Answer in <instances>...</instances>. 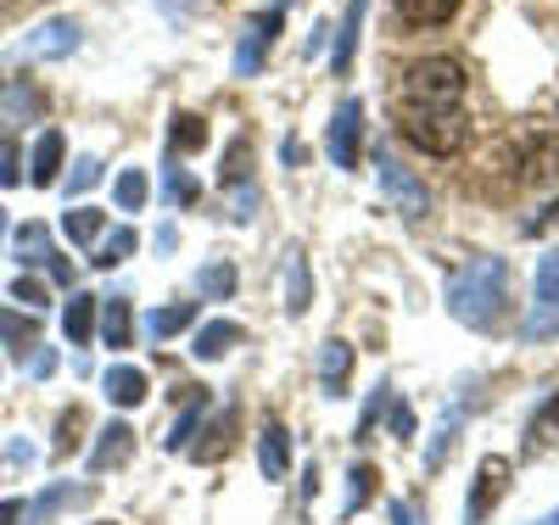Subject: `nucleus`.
<instances>
[{
	"mask_svg": "<svg viewBox=\"0 0 559 525\" xmlns=\"http://www.w3.org/2000/svg\"><path fill=\"white\" fill-rule=\"evenodd\" d=\"M448 308L459 324L492 330L509 308V263L503 258H471L464 269L448 274Z\"/></svg>",
	"mask_w": 559,
	"mask_h": 525,
	"instance_id": "1",
	"label": "nucleus"
},
{
	"mask_svg": "<svg viewBox=\"0 0 559 525\" xmlns=\"http://www.w3.org/2000/svg\"><path fill=\"white\" fill-rule=\"evenodd\" d=\"M403 112L419 118H442V112H464V68L453 57H426L403 73Z\"/></svg>",
	"mask_w": 559,
	"mask_h": 525,
	"instance_id": "2",
	"label": "nucleus"
},
{
	"mask_svg": "<svg viewBox=\"0 0 559 525\" xmlns=\"http://www.w3.org/2000/svg\"><path fill=\"white\" fill-rule=\"evenodd\" d=\"M471 134V118L464 112H442V118H419V112H403V140L419 146L426 157H453Z\"/></svg>",
	"mask_w": 559,
	"mask_h": 525,
	"instance_id": "3",
	"label": "nucleus"
},
{
	"mask_svg": "<svg viewBox=\"0 0 559 525\" xmlns=\"http://www.w3.org/2000/svg\"><path fill=\"white\" fill-rule=\"evenodd\" d=\"M376 179H381V196H386L403 218H426V213H431L426 184H419L414 168H403L397 157H376Z\"/></svg>",
	"mask_w": 559,
	"mask_h": 525,
	"instance_id": "4",
	"label": "nucleus"
},
{
	"mask_svg": "<svg viewBox=\"0 0 559 525\" xmlns=\"http://www.w3.org/2000/svg\"><path fill=\"white\" fill-rule=\"evenodd\" d=\"M543 336H559V252L537 263V302L526 319V342H543Z\"/></svg>",
	"mask_w": 559,
	"mask_h": 525,
	"instance_id": "5",
	"label": "nucleus"
},
{
	"mask_svg": "<svg viewBox=\"0 0 559 525\" xmlns=\"http://www.w3.org/2000/svg\"><path fill=\"white\" fill-rule=\"evenodd\" d=\"M503 481H509V458L487 453L481 469H476V492H471V503H464V525H481L492 514V503L503 498Z\"/></svg>",
	"mask_w": 559,
	"mask_h": 525,
	"instance_id": "6",
	"label": "nucleus"
},
{
	"mask_svg": "<svg viewBox=\"0 0 559 525\" xmlns=\"http://www.w3.org/2000/svg\"><path fill=\"white\" fill-rule=\"evenodd\" d=\"M331 157H336V168H358V157H364V102H342V112L331 123Z\"/></svg>",
	"mask_w": 559,
	"mask_h": 525,
	"instance_id": "7",
	"label": "nucleus"
},
{
	"mask_svg": "<svg viewBox=\"0 0 559 525\" xmlns=\"http://www.w3.org/2000/svg\"><path fill=\"white\" fill-rule=\"evenodd\" d=\"M280 23H286V17H280V12H263V17H252V28H247V34H241V45H236V73H241V79L263 68V51H269V45H274Z\"/></svg>",
	"mask_w": 559,
	"mask_h": 525,
	"instance_id": "8",
	"label": "nucleus"
},
{
	"mask_svg": "<svg viewBox=\"0 0 559 525\" xmlns=\"http://www.w3.org/2000/svg\"><path fill=\"white\" fill-rule=\"evenodd\" d=\"M23 51H28V57H68V51H79V23H73V17L39 23V28L23 39Z\"/></svg>",
	"mask_w": 559,
	"mask_h": 525,
	"instance_id": "9",
	"label": "nucleus"
},
{
	"mask_svg": "<svg viewBox=\"0 0 559 525\" xmlns=\"http://www.w3.org/2000/svg\"><path fill=\"white\" fill-rule=\"evenodd\" d=\"M347 374H353V347L331 336V342L319 347V392L324 397H342L347 392Z\"/></svg>",
	"mask_w": 559,
	"mask_h": 525,
	"instance_id": "10",
	"label": "nucleus"
},
{
	"mask_svg": "<svg viewBox=\"0 0 559 525\" xmlns=\"http://www.w3.org/2000/svg\"><path fill=\"white\" fill-rule=\"evenodd\" d=\"M129 453H134V431H129L123 419H112L107 431H102V442L90 448V475H107V469H118Z\"/></svg>",
	"mask_w": 559,
	"mask_h": 525,
	"instance_id": "11",
	"label": "nucleus"
},
{
	"mask_svg": "<svg viewBox=\"0 0 559 525\" xmlns=\"http://www.w3.org/2000/svg\"><path fill=\"white\" fill-rule=\"evenodd\" d=\"M258 464L269 481H286V469H292V437H286V425L269 419L263 425V437H258Z\"/></svg>",
	"mask_w": 559,
	"mask_h": 525,
	"instance_id": "12",
	"label": "nucleus"
},
{
	"mask_svg": "<svg viewBox=\"0 0 559 525\" xmlns=\"http://www.w3.org/2000/svg\"><path fill=\"white\" fill-rule=\"evenodd\" d=\"M364 17H369V0H347V17H342V34H336V51H331V68L347 73L353 57H358V34H364Z\"/></svg>",
	"mask_w": 559,
	"mask_h": 525,
	"instance_id": "13",
	"label": "nucleus"
},
{
	"mask_svg": "<svg viewBox=\"0 0 559 525\" xmlns=\"http://www.w3.org/2000/svg\"><path fill=\"white\" fill-rule=\"evenodd\" d=\"M521 163H526V184H554L559 179V140H526L521 146Z\"/></svg>",
	"mask_w": 559,
	"mask_h": 525,
	"instance_id": "14",
	"label": "nucleus"
},
{
	"mask_svg": "<svg viewBox=\"0 0 559 525\" xmlns=\"http://www.w3.org/2000/svg\"><path fill=\"white\" fill-rule=\"evenodd\" d=\"M102 392L118 403V408H140V403H146V374H140V369H129V363H118V369H107V380H102Z\"/></svg>",
	"mask_w": 559,
	"mask_h": 525,
	"instance_id": "15",
	"label": "nucleus"
},
{
	"mask_svg": "<svg viewBox=\"0 0 559 525\" xmlns=\"http://www.w3.org/2000/svg\"><path fill=\"white\" fill-rule=\"evenodd\" d=\"M62 134L57 129H45L39 140H34V163H28V179L34 184H57V174H62Z\"/></svg>",
	"mask_w": 559,
	"mask_h": 525,
	"instance_id": "16",
	"label": "nucleus"
},
{
	"mask_svg": "<svg viewBox=\"0 0 559 525\" xmlns=\"http://www.w3.org/2000/svg\"><path fill=\"white\" fill-rule=\"evenodd\" d=\"M241 336H247V330L236 324V319H213V324H202L197 330V358H224L229 347H241Z\"/></svg>",
	"mask_w": 559,
	"mask_h": 525,
	"instance_id": "17",
	"label": "nucleus"
},
{
	"mask_svg": "<svg viewBox=\"0 0 559 525\" xmlns=\"http://www.w3.org/2000/svg\"><path fill=\"white\" fill-rule=\"evenodd\" d=\"M12 247H17V263H23V274L28 269H51V235H45V224H23L17 235H12Z\"/></svg>",
	"mask_w": 559,
	"mask_h": 525,
	"instance_id": "18",
	"label": "nucleus"
},
{
	"mask_svg": "<svg viewBox=\"0 0 559 525\" xmlns=\"http://www.w3.org/2000/svg\"><path fill=\"white\" fill-rule=\"evenodd\" d=\"M0 342H7L12 358L23 363V358L39 347V324H34V313H0Z\"/></svg>",
	"mask_w": 559,
	"mask_h": 525,
	"instance_id": "19",
	"label": "nucleus"
},
{
	"mask_svg": "<svg viewBox=\"0 0 559 525\" xmlns=\"http://www.w3.org/2000/svg\"><path fill=\"white\" fill-rule=\"evenodd\" d=\"M207 146V123L197 118V112H174V123H168V152L174 157H191V152H202Z\"/></svg>",
	"mask_w": 559,
	"mask_h": 525,
	"instance_id": "20",
	"label": "nucleus"
},
{
	"mask_svg": "<svg viewBox=\"0 0 559 525\" xmlns=\"http://www.w3.org/2000/svg\"><path fill=\"white\" fill-rule=\"evenodd\" d=\"M459 7H464V0H397L403 23H414V28H442Z\"/></svg>",
	"mask_w": 559,
	"mask_h": 525,
	"instance_id": "21",
	"label": "nucleus"
},
{
	"mask_svg": "<svg viewBox=\"0 0 559 525\" xmlns=\"http://www.w3.org/2000/svg\"><path fill=\"white\" fill-rule=\"evenodd\" d=\"M286 258H292V263H286V308H292V313H308V297H313V279H308V252H302V247H292Z\"/></svg>",
	"mask_w": 559,
	"mask_h": 525,
	"instance_id": "22",
	"label": "nucleus"
},
{
	"mask_svg": "<svg viewBox=\"0 0 559 525\" xmlns=\"http://www.w3.org/2000/svg\"><path fill=\"white\" fill-rule=\"evenodd\" d=\"M96 302H102V297H84V291L68 297V319H62V324H68V342H73V347H84L90 336H96Z\"/></svg>",
	"mask_w": 559,
	"mask_h": 525,
	"instance_id": "23",
	"label": "nucleus"
},
{
	"mask_svg": "<svg viewBox=\"0 0 559 525\" xmlns=\"http://www.w3.org/2000/svg\"><path fill=\"white\" fill-rule=\"evenodd\" d=\"M207 419V386L202 392H191V403H185V414L174 419V431H168V453H185L191 448V437H197V425Z\"/></svg>",
	"mask_w": 559,
	"mask_h": 525,
	"instance_id": "24",
	"label": "nucleus"
},
{
	"mask_svg": "<svg viewBox=\"0 0 559 525\" xmlns=\"http://www.w3.org/2000/svg\"><path fill=\"white\" fill-rule=\"evenodd\" d=\"M129 330H134L129 297H107V308H102V342L107 347H129Z\"/></svg>",
	"mask_w": 559,
	"mask_h": 525,
	"instance_id": "25",
	"label": "nucleus"
},
{
	"mask_svg": "<svg viewBox=\"0 0 559 525\" xmlns=\"http://www.w3.org/2000/svg\"><path fill=\"white\" fill-rule=\"evenodd\" d=\"M185 324H197V302H174V308H157V313L146 319L152 342H168V336H179Z\"/></svg>",
	"mask_w": 559,
	"mask_h": 525,
	"instance_id": "26",
	"label": "nucleus"
},
{
	"mask_svg": "<svg viewBox=\"0 0 559 525\" xmlns=\"http://www.w3.org/2000/svg\"><path fill=\"white\" fill-rule=\"evenodd\" d=\"M62 229H68V241L90 247V241L107 229V213H102V207H73V213H62Z\"/></svg>",
	"mask_w": 559,
	"mask_h": 525,
	"instance_id": "27",
	"label": "nucleus"
},
{
	"mask_svg": "<svg viewBox=\"0 0 559 525\" xmlns=\"http://www.w3.org/2000/svg\"><path fill=\"white\" fill-rule=\"evenodd\" d=\"M197 291H202V302H229V291H236V269H229V263H207L197 274Z\"/></svg>",
	"mask_w": 559,
	"mask_h": 525,
	"instance_id": "28",
	"label": "nucleus"
},
{
	"mask_svg": "<svg viewBox=\"0 0 559 525\" xmlns=\"http://www.w3.org/2000/svg\"><path fill=\"white\" fill-rule=\"evenodd\" d=\"M554 437H559V392H554V397L532 414V425H526V448L537 453V448H548Z\"/></svg>",
	"mask_w": 559,
	"mask_h": 525,
	"instance_id": "29",
	"label": "nucleus"
},
{
	"mask_svg": "<svg viewBox=\"0 0 559 525\" xmlns=\"http://www.w3.org/2000/svg\"><path fill=\"white\" fill-rule=\"evenodd\" d=\"M146 196H152V179L140 174V168H123L118 174V207L123 213H140V207H146Z\"/></svg>",
	"mask_w": 559,
	"mask_h": 525,
	"instance_id": "30",
	"label": "nucleus"
},
{
	"mask_svg": "<svg viewBox=\"0 0 559 525\" xmlns=\"http://www.w3.org/2000/svg\"><path fill=\"white\" fill-rule=\"evenodd\" d=\"M163 190H168V202H174V207H191V202H202V184H197L191 174H185V168H174V163L163 168Z\"/></svg>",
	"mask_w": 559,
	"mask_h": 525,
	"instance_id": "31",
	"label": "nucleus"
},
{
	"mask_svg": "<svg viewBox=\"0 0 559 525\" xmlns=\"http://www.w3.org/2000/svg\"><path fill=\"white\" fill-rule=\"evenodd\" d=\"M134 247H140V235H134V229H112L107 241L96 247V258H90V263H96V269H112V263H123Z\"/></svg>",
	"mask_w": 559,
	"mask_h": 525,
	"instance_id": "32",
	"label": "nucleus"
},
{
	"mask_svg": "<svg viewBox=\"0 0 559 525\" xmlns=\"http://www.w3.org/2000/svg\"><path fill=\"white\" fill-rule=\"evenodd\" d=\"M353 492H347V514H358L364 503H369V492H376V464H353Z\"/></svg>",
	"mask_w": 559,
	"mask_h": 525,
	"instance_id": "33",
	"label": "nucleus"
},
{
	"mask_svg": "<svg viewBox=\"0 0 559 525\" xmlns=\"http://www.w3.org/2000/svg\"><path fill=\"white\" fill-rule=\"evenodd\" d=\"M90 498H96V492H90V487H73V492H68V487H51V492H45V498H39V509H34V520H45V514H57L62 503H90Z\"/></svg>",
	"mask_w": 559,
	"mask_h": 525,
	"instance_id": "34",
	"label": "nucleus"
},
{
	"mask_svg": "<svg viewBox=\"0 0 559 525\" xmlns=\"http://www.w3.org/2000/svg\"><path fill=\"white\" fill-rule=\"evenodd\" d=\"M23 179V146L12 134H0V184H17Z\"/></svg>",
	"mask_w": 559,
	"mask_h": 525,
	"instance_id": "35",
	"label": "nucleus"
},
{
	"mask_svg": "<svg viewBox=\"0 0 559 525\" xmlns=\"http://www.w3.org/2000/svg\"><path fill=\"white\" fill-rule=\"evenodd\" d=\"M392 403V386H386V380H381V386L376 392H369V403H364V414H358V442L369 437V431H376V419H381V408Z\"/></svg>",
	"mask_w": 559,
	"mask_h": 525,
	"instance_id": "36",
	"label": "nucleus"
},
{
	"mask_svg": "<svg viewBox=\"0 0 559 525\" xmlns=\"http://www.w3.org/2000/svg\"><path fill=\"white\" fill-rule=\"evenodd\" d=\"M90 184H102V163H96V157H79L73 174H68V196H84Z\"/></svg>",
	"mask_w": 559,
	"mask_h": 525,
	"instance_id": "37",
	"label": "nucleus"
},
{
	"mask_svg": "<svg viewBox=\"0 0 559 525\" xmlns=\"http://www.w3.org/2000/svg\"><path fill=\"white\" fill-rule=\"evenodd\" d=\"M247 163H252V140L241 134L236 146H229V157H224V184H241V174H247Z\"/></svg>",
	"mask_w": 559,
	"mask_h": 525,
	"instance_id": "38",
	"label": "nucleus"
},
{
	"mask_svg": "<svg viewBox=\"0 0 559 525\" xmlns=\"http://www.w3.org/2000/svg\"><path fill=\"white\" fill-rule=\"evenodd\" d=\"M79 425H84V414H79V408H68V414H62V425H57V458H68V453L79 448Z\"/></svg>",
	"mask_w": 559,
	"mask_h": 525,
	"instance_id": "39",
	"label": "nucleus"
},
{
	"mask_svg": "<svg viewBox=\"0 0 559 525\" xmlns=\"http://www.w3.org/2000/svg\"><path fill=\"white\" fill-rule=\"evenodd\" d=\"M252 213H258V190H252V184H247V190H241V184H229V218L247 224Z\"/></svg>",
	"mask_w": 559,
	"mask_h": 525,
	"instance_id": "40",
	"label": "nucleus"
},
{
	"mask_svg": "<svg viewBox=\"0 0 559 525\" xmlns=\"http://www.w3.org/2000/svg\"><path fill=\"white\" fill-rule=\"evenodd\" d=\"M453 431H459V414H448V419H442V431H437V442H431V453H426V469H437V464L448 458V448H453Z\"/></svg>",
	"mask_w": 559,
	"mask_h": 525,
	"instance_id": "41",
	"label": "nucleus"
},
{
	"mask_svg": "<svg viewBox=\"0 0 559 525\" xmlns=\"http://www.w3.org/2000/svg\"><path fill=\"white\" fill-rule=\"evenodd\" d=\"M12 297H17V302H23V308L34 313V308H45V285H39L34 274H17V285H12Z\"/></svg>",
	"mask_w": 559,
	"mask_h": 525,
	"instance_id": "42",
	"label": "nucleus"
},
{
	"mask_svg": "<svg viewBox=\"0 0 559 525\" xmlns=\"http://www.w3.org/2000/svg\"><path fill=\"white\" fill-rule=\"evenodd\" d=\"M392 431H397V437H414V414H408V403H392Z\"/></svg>",
	"mask_w": 559,
	"mask_h": 525,
	"instance_id": "43",
	"label": "nucleus"
},
{
	"mask_svg": "<svg viewBox=\"0 0 559 525\" xmlns=\"http://www.w3.org/2000/svg\"><path fill=\"white\" fill-rule=\"evenodd\" d=\"M51 279H57V285H73V263H68V258H51Z\"/></svg>",
	"mask_w": 559,
	"mask_h": 525,
	"instance_id": "44",
	"label": "nucleus"
},
{
	"mask_svg": "<svg viewBox=\"0 0 559 525\" xmlns=\"http://www.w3.org/2000/svg\"><path fill=\"white\" fill-rule=\"evenodd\" d=\"M57 369V353H34V374H51Z\"/></svg>",
	"mask_w": 559,
	"mask_h": 525,
	"instance_id": "45",
	"label": "nucleus"
},
{
	"mask_svg": "<svg viewBox=\"0 0 559 525\" xmlns=\"http://www.w3.org/2000/svg\"><path fill=\"white\" fill-rule=\"evenodd\" d=\"M23 520V503H0V525H17Z\"/></svg>",
	"mask_w": 559,
	"mask_h": 525,
	"instance_id": "46",
	"label": "nucleus"
},
{
	"mask_svg": "<svg viewBox=\"0 0 559 525\" xmlns=\"http://www.w3.org/2000/svg\"><path fill=\"white\" fill-rule=\"evenodd\" d=\"M392 520H397V525H414V514H408V503H392Z\"/></svg>",
	"mask_w": 559,
	"mask_h": 525,
	"instance_id": "47",
	"label": "nucleus"
},
{
	"mask_svg": "<svg viewBox=\"0 0 559 525\" xmlns=\"http://www.w3.org/2000/svg\"><path fill=\"white\" fill-rule=\"evenodd\" d=\"M0 241H7V207H0Z\"/></svg>",
	"mask_w": 559,
	"mask_h": 525,
	"instance_id": "48",
	"label": "nucleus"
},
{
	"mask_svg": "<svg viewBox=\"0 0 559 525\" xmlns=\"http://www.w3.org/2000/svg\"><path fill=\"white\" fill-rule=\"evenodd\" d=\"M537 525H559V514H548V520H537Z\"/></svg>",
	"mask_w": 559,
	"mask_h": 525,
	"instance_id": "49",
	"label": "nucleus"
}]
</instances>
